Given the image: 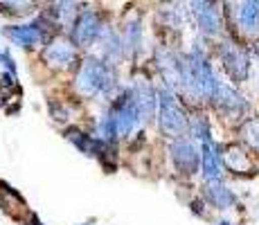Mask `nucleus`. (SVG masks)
Instances as JSON below:
<instances>
[{"mask_svg":"<svg viewBox=\"0 0 259 225\" xmlns=\"http://www.w3.org/2000/svg\"><path fill=\"white\" fill-rule=\"evenodd\" d=\"M117 86L115 70L104 59H86L79 66L74 77V88L81 97H97V95H111Z\"/></svg>","mask_w":259,"mask_h":225,"instance_id":"nucleus-1","label":"nucleus"},{"mask_svg":"<svg viewBox=\"0 0 259 225\" xmlns=\"http://www.w3.org/2000/svg\"><path fill=\"white\" fill-rule=\"evenodd\" d=\"M158 124H160V131L167 138H181L189 131V117L183 111L181 102H178L176 93L171 88H162L158 93Z\"/></svg>","mask_w":259,"mask_h":225,"instance_id":"nucleus-2","label":"nucleus"},{"mask_svg":"<svg viewBox=\"0 0 259 225\" xmlns=\"http://www.w3.org/2000/svg\"><path fill=\"white\" fill-rule=\"evenodd\" d=\"M169 151H171L174 167L181 173L194 176V173L201 169V151L196 149V144H194L192 140H185L183 135L181 138H174V144L169 147Z\"/></svg>","mask_w":259,"mask_h":225,"instance_id":"nucleus-3","label":"nucleus"},{"mask_svg":"<svg viewBox=\"0 0 259 225\" xmlns=\"http://www.w3.org/2000/svg\"><path fill=\"white\" fill-rule=\"evenodd\" d=\"M99 32H102L99 16L91 9H86V12L79 14V18L72 25V34H70L72 45L74 48H88L99 38Z\"/></svg>","mask_w":259,"mask_h":225,"instance_id":"nucleus-4","label":"nucleus"},{"mask_svg":"<svg viewBox=\"0 0 259 225\" xmlns=\"http://www.w3.org/2000/svg\"><path fill=\"white\" fill-rule=\"evenodd\" d=\"M128 95H131V102L138 111V117H140L142 122H149V119L153 117V113H156V104H158L156 88H153L147 79H138V81L133 83V90H128Z\"/></svg>","mask_w":259,"mask_h":225,"instance_id":"nucleus-5","label":"nucleus"},{"mask_svg":"<svg viewBox=\"0 0 259 225\" xmlns=\"http://www.w3.org/2000/svg\"><path fill=\"white\" fill-rule=\"evenodd\" d=\"M219 54H221V61L226 66V72L235 79V83H241L243 79L248 77V54L243 50L235 48V43H221L219 48Z\"/></svg>","mask_w":259,"mask_h":225,"instance_id":"nucleus-6","label":"nucleus"},{"mask_svg":"<svg viewBox=\"0 0 259 225\" xmlns=\"http://www.w3.org/2000/svg\"><path fill=\"white\" fill-rule=\"evenodd\" d=\"M3 34L9 38L14 45L25 50H32L36 45L43 43L46 34H43L41 23H29V25H9V27L3 29Z\"/></svg>","mask_w":259,"mask_h":225,"instance_id":"nucleus-7","label":"nucleus"},{"mask_svg":"<svg viewBox=\"0 0 259 225\" xmlns=\"http://www.w3.org/2000/svg\"><path fill=\"white\" fill-rule=\"evenodd\" d=\"M77 59V50L72 41H52L43 50V61L52 68H70Z\"/></svg>","mask_w":259,"mask_h":225,"instance_id":"nucleus-8","label":"nucleus"},{"mask_svg":"<svg viewBox=\"0 0 259 225\" xmlns=\"http://www.w3.org/2000/svg\"><path fill=\"white\" fill-rule=\"evenodd\" d=\"M201 169H203L205 180H219L223 176V171H221V153H219L212 135H207V138L201 140Z\"/></svg>","mask_w":259,"mask_h":225,"instance_id":"nucleus-9","label":"nucleus"},{"mask_svg":"<svg viewBox=\"0 0 259 225\" xmlns=\"http://www.w3.org/2000/svg\"><path fill=\"white\" fill-rule=\"evenodd\" d=\"M203 196H205V203L212 205L217 209H228L235 205V196L232 192L223 185V180H205V189H203Z\"/></svg>","mask_w":259,"mask_h":225,"instance_id":"nucleus-10","label":"nucleus"},{"mask_svg":"<svg viewBox=\"0 0 259 225\" xmlns=\"http://www.w3.org/2000/svg\"><path fill=\"white\" fill-rule=\"evenodd\" d=\"M237 23L243 34L259 32V0H241V3H239Z\"/></svg>","mask_w":259,"mask_h":225,"instance_id":"nucleus-11","label":"nucleus"},{"mask_svg":"<svg viewBox=\"0 0 259 225\" xmlns=\"http://www.w3.org/2000/svg\"><path fill=\"white\" fill-rule=\"evenodd\" d=\"M66 140H70L74 147H77L81 153H86V156H99L102 149L106 147V142H102L99 138L86 135L83 131H79V128H74V126L66 128Z\"/></svg>","mask_w":259,"mask_h":225,"instance_id":"nucleus-12","label":"nucleus"},{"mask_svg":"<svg viewBox=\"0 0 259 225\" xmlns=\"http://www.w3.org/2000/svg\"><path fill=\"white\" fill-rule=\"evenodd\" d=\"M196 21L198 27L205 36H219L221 34V14H219L217 5H205V7L196 9Z\"/></svg>","mask_w":259,"mask_h":225,"instance_id":"nucleus-13","label":"nucleus"},{"mask_svg":"<svg viewBox=\"0 0 259 225\" xmlns=\"http://www.w3.org/2000/svg\"><path fill=\"white\" fill-rule=\"evenodd\" d=\"M226 164H228V169L235 173H246V169H250V162H248L246 153H243L239 147H228Z\"/></svg>","mask_w":259,"mask_h":225,"instance_id":"nucleus-14","label":"nucleus"},{"mask_svg":"<svg viewBox=\"0 0 259 225\" xmlns=\"http://www.w3.org/2000/svg\"><path fill=\"white\" fill-rule=\"evenodd\" d=\"M241 138H243V144L252 151H259V117H252L243 124L241 128Z\"/></svg>","mask_w":259,"mask_h":225,"instance_id":"nucleus-15","label":"nucleus"},{"mask_svg":"<svg viewBox=\"0 0 259 225\" xmlns=\"http://www.w3.org/2000/svg\"><path fill=\"white\" fill-rule=\"evenodd\" d=\"M124 43H126L128 52L136 54L138 50H140V43H142V29H140V18L138 21H131L126 25V38H124Z\"/></svg>","mask_w":259,"mask_h":225,"instance_id":"nucleus-16","label":"nucleus"},{"mask_svg":"<svg viewBox=\"0 0 259 225\" xmlns=\"http://www.w3.org/2000/svg\"><path fill=\"white\" fill-rule=\"evenodd\" d=\"M29 0H0V7H3V12L7 9V12H18V9L27 7Z\"/></svg>","mask_w":259,"mask_h":225,"instance_id":"nucleus-17","label":"nucleus"},{"mask_svg":"<svg viewBox=\"0 0 259 225\" xmlns=\"http://www.w3.org/2000/svg\"><path fill=\"white\" fill-rule=\"evenodd\" d=\"M205 5H217V0H192L194 12H196V9H201V7H205Z\"/></svg>","mask_w":259,"mask_h":225,"instance_id":"nucleus-18","label":"nucleus"},{"mask_svg":"<svg viewBox=\"0 0 259 225\" xmlns=\"http://www.w3.org/2000/svg\"><path fill=\"white\" fill-rule=\"evenodd\" d=\"M201 207H203V203H201V201H194V203H192V209H194V212L198 214V216H203V214H205V212H203Z\"/></svg>","mask_w":259,"mask_h":225,"instance_id":"nucleus-19","label":"nucleus"},{"mask_svg":"<svg viewBox=\"0 0 259 225\" xmlns=\"http://www.w3.org/2000/svg\"><path fill=\"white\" fill-rule=\"evenodd\" d=\"M32 225H43L41 221H38V216H36V214H32Z\"/></svg>","mask_w":259,"mask_h":225,"instance_id":"nucleus-20","label":"nucleus"},{"mask_svg":"<svg viewBox=\"0 0 259 225\" xmlns=\"http://www.w3.org/2000/svg\"><path fill=\"white\" fill-rule=\"evenodd\" d=\"M219 225H232V223H228V221H221V223H219Z\"/></svg>","mask_w":259,"mask_h":225,"instance_id":"nucleus-21","label":"nucleus"}]
</instances>
